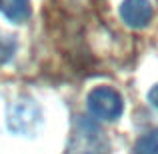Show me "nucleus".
Returning a JSON list of instances; mask_svg holds the SVG:
<instances>
[{"instance_id": "f03ea898", "label": "nucleus", "mask_w": 158, "mask_h": 154, "mask_svg": "<svg viewBox=\"0 0 158 154\" xmlns=\"http://www.w3.org/2000/svg\"><path fill=\"white\" fill-rule=\"evenodd\" d=\"M122 110H124L122 96L110 86H98L88 94V112L94 118L114 122L120 118Z\"/></svg>"}, {"instance_id": "20e7f679", "label": "nucleus", "mask_w": 158, "mask_h": 154, "mask_svg": "<svg viewBox=\"0 0 158 154\" xmlns=\"http://www.w3.org/2000/svg\"><path fill=\"white\" fill-rule=\"evenodd\" d=\"M0 12L10 22L22 24L30 16V0H0Z\"/></svg>"}, {"instance_id": "7ed1b4c3", "label": "nucleus", "mask_w": 158, "mask_h": 154, "mask_svg": "<svg viewBox=\"0 0 158 154\" xmlns=\"http://www.w3.org/2000/svg\"><path fill=\"white\" fill-rule=\"evenodd\" d=\"M120 16L130 28H144L152 20V4L148 0H124L120 6Z\"/></svg>"}, {"instance_id": "f257e3e1", "label": "nucleus", "mask_w": 158, "mask_h": 154, "mask_svg": "<svg viewBox=\"0 0 158 154\" xmlns=\"http://www.w3.org/2000/svg\"><path fill=\"white\" fill-rule=\"evenodd\" d=\"M66 154H108V142L102 130L88 118H78L70 136Z\"/></svg>"}, {"instance_id": "423d86ee", "label": "nucleus", "mask_w": 158, "mask_h": 154, "mask_svg": "<svg viewBox=\"0 0 158 154\" xmlns=\"http://www.w3.org/2000/svg\"><path fill=\"white\" fill-rule=\"evenodd\" d=\"M148 100H150V104L158 110V84L150 90V92H148Z\"/></svg>"}, {"instance_id": "39448f33", "label": "nucleus", "mask_w": 158, "mask_h": 154, "mask_svg": "<svg viewBox=\"0 0 158 154\" xmlns=\"http://www.w3.org/2000/svg\"><path fill=\"white\" fill-rule=\"evenodd\" d=\"M132 154H158V128H152L140 136L134 144Z\"/></svg>"}]
</instances>
